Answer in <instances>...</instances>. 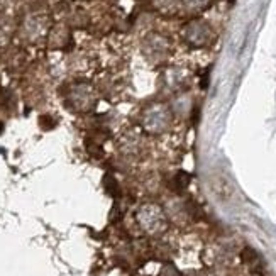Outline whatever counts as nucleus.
Listing matches in <instances>:
<instances>
[{
  "instance_id": "f257e3e1",
  "label": "nucleus",
  "mask_w": 276,
  "mask_h": 276,
  "mask_svg": "<svg viewBox=\"0 0 276 276\" xmlns=\"http://www.w3.org/2000/svg\"><path fill=\"white\" fill-rule=\"evenodd\" d=\"M214 192L217 193L222 200H227L230 195H232V186H230V183L227 181L226 176L217 175V176L214 178Z\"/></svg>"
}]
</instances>
